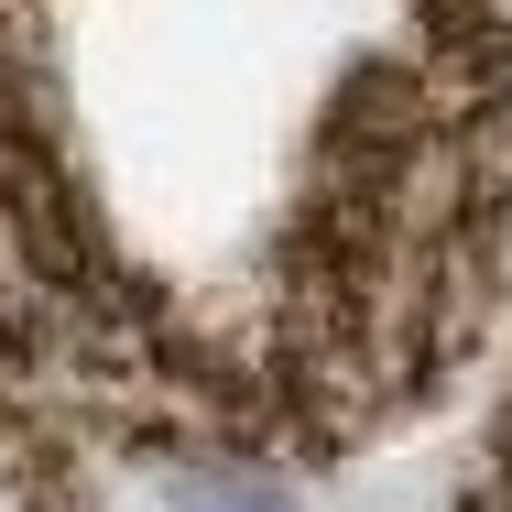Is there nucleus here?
Instances as JSON below:
<instances>
[{
    "mask_svg": "<svg viewBox=\"0 0 512 512\" xmlns=\"http://www.w3.org/2000/svg\"><path fill=\"white\" fill-rule=\"evenodd\" d=\"M512 273L502 0H0V371L153 458L327 469Z\"/></svg>",
    "mask_w": 512,
    "mask_h": 512,
    "instance_id": "obj_1",
    "label": "nucleus"
},
{
    "mask_svg": "<svg viewBox=\"0 0 512 512\" xmlns=\"http://www.w3.org/2000/svg\"><path fill=\"white\" fill-rule=\"evenodd\" d=\"M175 469H186V480H175V502H164V512H284L262 480H240L229 458H175Z\"/></svg>",
    "mask_w": 512,
    "mask_h": 512,
    "instance_id": "obj_2",
    "label": "nucleus"
},
{
    "mask_svg": "<svg viewBox=\"0 0 512 512\" xmlns=\"http://www.w3.org/2000/svg\"><path fill=\"white\" fill-rule=\"evenodd\" d=\"M458 512H512V404L491 425V447H480V469H469V502Z\"/></svg>",
    "mask_w": 512,
    "mask_h": 512,
    "instance_id": "obj_3",
    "label": "nucleus"
}]
</instances>
